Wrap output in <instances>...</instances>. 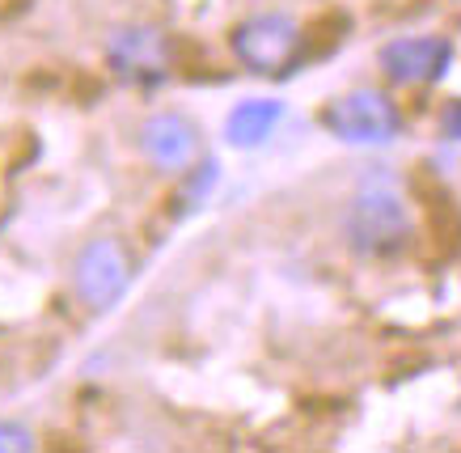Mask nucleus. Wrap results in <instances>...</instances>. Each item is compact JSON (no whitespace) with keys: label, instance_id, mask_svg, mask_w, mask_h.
Masks as SVG:
<instances>
[{"label":"nucleus","instance_id":"nucleus-1","mask_svg":"<svg viewBox=\"0 0 461 453\" xmlns=\"http://www.w3.org/2000/svg\"><path fill=\"white\" fill-rule=\"evenodd\" d=\"M343 238L364 258H390L411 241V208L385 174H368L343 208Z\"/></svg>","mask_w":461,"mask_h":453},{"label":"nucleus","instance_id":"nucleus-2","mask_svg":"<svg viewBox=\"0 0 461 453\" xmlns=\"http://www.w3.org/2000/svg\"><path fill=\"white\" fill-rule=\"evenodd\" d=\"M321 128L326 136H335L339 144H351V149H385L402 136V111L381 89H351L343 98L326 102Z\"/></svg>","mask_w":461,"mask_h":453},{"label":"nucleus","instance_id":"nucleus-3","mask_svg":"<svg viewBox=\"0 0 461 453\" xmlns=\"http://www.w3.org/2000/svg\"><path fill=\"white\" fill-rule=\"evenodd\" d=\"M296 51H301V30L288 14H258L233 30V56L263 77H284L296 64Z\"/></svg>","mask_w":461,"mask_h":453},{"label":"nucleus","instance_id":"nucleus-4","mask_svg":"<svg viewBox=\"0 0 461 453\" xmlns=\"http://www.w3.org/2000/svg\"><path fill=\"white\" fill-rule=\"evenodd\" d=\"M72 284H77V293L89 310H114L123 301L127 284H131L123 246L114 238H94L72 263Z\"/></svg>","mask_w":461,"mask_h":453},{"label":"nucleus","instance_id":"nucleus-5","mask_svg":"<svg viewBox=\"0 0 461 453\" xmlns=\"http://www.w3.org/2000/svg\"><path fill=\"white\" fill-rule=\"evenodd\" d=\"M106 59L114 77H123L127 86H157L169 72V43L153 26H123L111 34Z\"/></svg>","mask_w":461,"mask_h":453},{"label":"nucleus","instance_id":"nucleus-6","mask_svg":"<svg viewBox=\"0 0 461 453\" xmlns=\"http://www.w3.org/2000/svg\"><path fill=\"white\" fill-rule=\"evenodd\" d=\"M381 72L393 86H432L453 64V43L440 34H411V39H393L381 47L377 56Z\"/></svg>","mask_w":461,"mask_h":453},{"label":"nucleus","instance_id":"nucleus-7","mask_svg":"<svg viewBox=\"0 0 461 453\" xmlns=\"http://www.w3.org/2000/svg\"><path fill=\"white\" fill-rule=\"evenodd\" d=\"M140 149L157 170H191V161L199 157V131L174 111L149 114L140 128Z\"/></svg>","mask_w":461,"mask_h":453},{"label":"nucleus","instance_id":"nucleus-8","mask_svg":"<svg viewBox=\"0 0 461 453\" xmlns=\"http://www.w3.org/2000/svg\"><path fill=\"white\" fill-rule=\"evenodd\" d=\"M284 114L288 111H284L280 98H246L224 119V140L233 144V149H258V144H267L276 136Z\"/></svg>","mask_w":461,"mask_h":453},{"label":"nucleus","instance_id":"nucleus-9","mask_svg":"<svg viewBox=\"0 0 461 453\" xmlns=\"http://www.w3.org/2000/svg\"><path fill=\"white\" fill-rule=\"evenodd\" d=\"M216 178H221L216 161H203L199 170H191V183H186V204H203V199H208V191L216 186Z\"/></svg>","mask_w":461,"mask_h":453},{"label":"nucleus","instance_id":"nucleus-10","mask_svg":"<svg viewBox=\"0 0 461 453\" xmlns=\"http://www.w3.org/2000/svg\"><path fill=\"white\" fill-rule=\"evenodd\" d=\"M34 449V432L26 424H0V453Z\"/></svg>","mask_w":461,"mask_h":453},{"label":"nucleus","instance_id":"nucleus-11","mask_svg":"<svg viewBox=\"0 0 461 453\" xmlns=\"http://www.w3.org/2000/svg\"><path fill=\"white\" fill-rule=\"evenodd\" d=\"M440 136L453 144H461V98L448 102L445 111H440Z\"/></svg>","mask_w":461,"mask_h":453}]
</instances>
